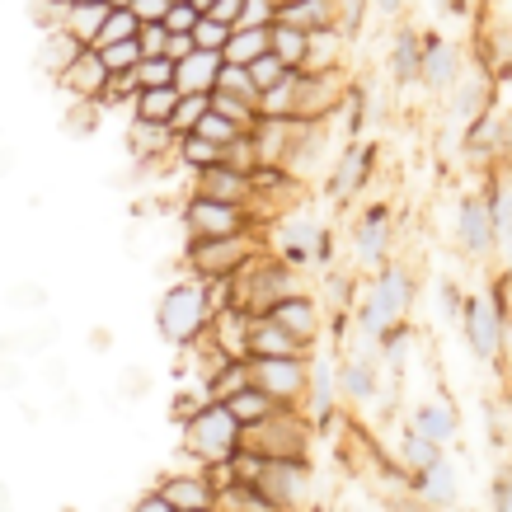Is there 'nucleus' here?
Returning <instances> with one entry per match:
<instances>
[{
	"label": "nucleus",
	"instance_id": "1",
	"mask_svg": "<svg viewBox=\"0 0 512 512\" xmlns=\"http://www.w3.org/2000/svg\"><path fill=\"white\" fill-rule=\"evenodd\" d=\"M212 301H207V282L202 278H184L174 282L170 292L160 296V311H156V325H160V339H170L174 348L202 339L212 329Z\"/></svg>",
	"mask_w": 512,
	"mask_h": 512
},
{
	"label": "nucleus",
	"instance_id": "2",
	"mask_svg": "<svg viewBox=\"0 0 512 512\" xmlns=\"http://www.w3.org/2000/svg\"><path fill=\"white\" fill-rule=\"evenodd\" d=\"M240 447L259 451V456H268V461H296V456L311 451V419H306L296 404H282V409H273L268 419L245 423Z\"/></svg>",
	"mask_w": 512,
	"mask_h": 512
},
{
	"label": "nucleus",
	"instance_id": "3",
	"mask_svg": "<svg viewBox=\"0 0 512 512\" xmlns=\"http://www.w3.org/2000/svg\"><path fill=\"white\" fill-rule=\"evenodd\" d=\"M240 433H245V423L235 419L231 404L212 400L184 423V451H193L202 466H217V461H231L240 451Z\"/></svg>",
	"mask_w": 512,
	"mask_h": 512
},
{
	"label": "nucleus",
	"instance_id": "4",
	"mask_svg": "<svg viewBox=\"0 0 512 512\" xmlns=\"http://www.w3.org/2000/svg\"><path fill=\"white\" fill-rule=\"evenodd\" d=\"M259 235L254 231H235V235H207L188 245V273L193 278H231L259 254Z\"/></svg>",
	"mask_w": 512,
	"mask_h": 512
},
{
	"label": "nucleus",
	"instance_id": "5",
	"mask_svg": "<svg viewBox=\"0 0 512 512\" xmlns=\"http://www.w3.org/2000/svg\"><path fill=\"white\" fill-rule=\"evenodd\" d=\"M184 231L193 240H207V235H235V231H254V217H249V207L240 202H221V198H193L184 202Z\"/></svg>",
	"mask_w": 512,
	"mask_h": 512
},
{
	"label": "nucleus",
	"instance_id": "6",
	"mask_svg": "<svg viewBox=\"0 0 512 512\" xmlns=\"http://www.w3.org/2000/svg\"><path fill=\"white\" fill-rule=\"evenodd\" d=\"M254 386L268 390L278 404H306L311 386V362L306 357H254Z\"/></svg>",
	"mask_w": 512,
	"mask_h": 512
},
{
	"label": "nucleus",
	"instance_id": "7",
	"mask_svg": "<svg viewBox=\"0 0 512 512\" xmlns=\"http://www.w3.org/2000/svg\"><path fill=\"white\" fill-rule=\"evenodd\" d=\"M343 104V76L334 71H296V118L325 123L329 113Z\"/></svg>",
	"mask_w": 512,
	"mask_h": 512
},
{
	"label": "nucleus",
	"instance_id": "8",
	"mask_svg": "<svg viewBox=\"0 0 512 512\" xmlns=\"http://www.w3.org/2000/svg\"><path fill=\"white\" fill-rule=\"evenodd\" d=\"M254 484L268 498V508H296L306 498V489H311V466H306V456H296V461H264Z\"/></svg>",
	"mask_w": 512,
	"mask_h": 512
},
{
	"label": "nucleus",
	"instance_id": "9",
	"mask_svg": "<svg viewBox=\"0 0 512 512\" xmlns=\"http://www.w3.org/2000/svg\"><path fill=\"white\" fill-rule=\"evenodd\" d=\"M404 306H409V282H404V273H395V268H390L386 278L376 282L367 311H362V329H367V334H390V329L400 325Z\"/></svg>",
	"mask_w": 512,
	"mask_h": 512
},
{
	"label": "nucleus",
	"instance_id": "10",
	"mask_svg": "<svg viewBox=\"0 0 512 512\" xmlns=\"http://www.w3.org/2000/svg\"><path fill=\"white\" fill-rule=\"evenodd\" d=\"M113 71L104 66V52L99 47H85L76 62L62 71V90L76 99V104H99V94L109 90Z\"/></svg>",
	"mask_w": 512,
	"mask_h": 512
},
{
	"label": "nucleus",
	"instance_id": "11",
	"mask_svg": "<svg viewBox=\"0 0 512 512\" xmlns=\"http://www.w3.org/2000/svg\"><path fill=\"white\" fill-rule=\"evenodd\" d=\"M249 188H254V174L235 170V165H207V170H193V193L202 198H221V202H240L249 207Z\"/></svg>",
	"mask_w": 512,
	"mask_h": 512
},
{
	"label": "nucleus",
	"instance_id": "12",
	"mask_svg": "<svg viewBox=\"0 0 512 512\" xmlns=\"http://www.w3.org/2000/svg\"><path fill=\"white\" fill-rule=\"evenodd\" d=\"M306 118H259L254 123V141H259V170L264 165H287L296 137H301Z\"/></svg>",
	"mask_w": 512,
	"mask_h": 512
},
{
	"label": "nucleus",
	"instance_id": "13",
	"mask_svg": "<svg viewBox=\"0 0 512 512\" xmlns=\"http://www.w3.org/2000/svg\"><path fill=\"white\" fill-rule=\"evenodd\" d=\"M127 151L132 160L151 165V160H165L170 151H179V132L170 123H151V118H132L127 127Z\"/></svg>",
	"mask_w": 512,
	"mask_h": 512
},
{
	"label": "nucleus",
	"instance_id": "14",
	"mask_svg": "<svg viewBox=\"0 0 512 512\" xmlns=\"http://www.w3.org/2000/svg\"><path fill=\"white\" fill-rule=\"evenodd\" d=\"M221 66H226L221 52H212V47H193L184 62L174 66V85H179L184 94H212L217 90Z\"/></svg>",
	"mask_w": 512,
	"mask_h": 512
},
{
	"label": "nucleus",
	"instance_id": "15",
	"mask_svg": "<svg viewBox=\"0 0 512 512\" xmlns=\"http://www.w3.org/2000/svg\"><path fill=\"white\" fill-rule=\"evenodd\" d=\"M160 489L170 494L174 512L184 508H217V484L207 480V470H174L160 480Z\"/></svg>",
	"mask_w": 512,
	"mask_h": 512
},
{
	"label": "nucleus",
	"instance_id": "16",
	"mask_svg": "<svg viewBox=\"0 0 512 512\" xmlns=\"http://www.w3.org/2000/svg\"><path fill=\"white\" fill-rule=\"evenodd\" d=\"M306 343L296 339L292 329H282L273 315H254V329H249V357H301Z\"/></svg>",
	"mask_w": 512,
	"mask_h": 512
},
{
	"label": "nucleus",
	"instance_id": "17",
	"mask_svg": "<svg viewBox=\"0 0 512 512\" xmlns=\"http://www.w3.org/2000/svg\"><path fill=\"white\" fill-rule=\"evenodd\" d=\"M249 329H254V311H245V306H226V311L212 315V339H217L221 353L231 357H249Z\"/></svg>",
	"mask_w": 512,
	"mask_h": 512
},
{
	"label": "nucleus",
	"instance_id": "18",
	"mask_svg": "<svg viewBox=\"0 0 512 512\" xmlns=\"http://www.w3.org/2000/svg\"><path fill=\"white\" fill-rule=\"evenodd\" d=\"M268 315H273L282 329H292V334L306 343V348H311L315 334H320V306H315L306 292H301V296H287V301H278V306H273Z\"/></svg>",
	"mask_w": 512,
	"mask_h": 512
},
{
	"label": "nucleus",
	"instance_id": "19",
	"mask_svg": "<svg viewBox=\"0 0 512 512\" xmlns=\"http://www.w3.org/2000/svg\"><path fill=\"white\" fill-rule=\"evenodd\" d=\"M80 52H85V43H80L71 29H62V24H57V29H47V38L38 43V66H43L52 80H62V71L76 62Z\"/></svg>",
	"mask_w": 512,
	"mask_h": 512
},
{
	"label": "nucleus",
	"instance_id": "20",
	"mask_svg": "<svg viewBox=\"0 0 512 512\" xmlns=\"http://www.w3.org/2000/svg\"><path fill=\"white\" fill-rule=\"evenodd\" d=\"M113 15V5L109 0H85V5H71L62 19V29H71L85 47L99 43V33H104V19Z\"/></svg>",
	"mask_w": 512,
	"mask_h": 512
},
{
	"label": "nucleus",
	"instance_id": "21",
	"mask_svg": "<svg viewBox=\"0 0 512 512\" xmlns=\"http://www.w3.org/2000/svg\"><path fill=\"white\" fill-rule=\"evenodd\" d=\"M179 99H184V90H179V85H146V90H137V99H132V118L170 123L174 109H179Z\"/></svg>",
	"mask_w": 512,
	"mask_h": 512
},
{
	"label": "nucleus",
	"instance_id": "22",
	"mask_svg": "<svg viewBox=\"0 0 512 512\" xmlns=\"http://www.w3.org/2000/svg\"><path fill=\"white\" fill-rule=\"evenodd\" d=\"M343 52V29L329 24V29H311V43H306V57L296 71H334Z\"/></svg>",
	"mask_w": 512,
	"mask_h": 512
},
{
	"label": "nucleus",
	"instance_id": "23",
	"mask_svg": "<svg viewBox=\"0 0 512 512\" xmlns=\"http://www.w3.org/2000/svg\"><path fill=\"white\" fill-rule=\"evenodd\" d=\"M334 362L329 357H320V362H311V386H306V414H311V423H325L329 409H334Z\"/></svg>",
	"mask_w": 512,
	"mask_h": 512
},
{
	"label": "nucleus",
	"instance_id": "24",
	"mask_svg": "<svg viewBox=\"0 0 512 512\" xmlns=\"http://www.w3.org/2000/svg\"><path fill=\"white\" fill-rule=\"evenodd\" d=\"M282 24H296V29H329V24H339V15H334V0H287L278 10Z\"/></svg>",
	"mask_w": 512,
	"mask_h": 512
},
{
	"label": "nucleus",
	"instance_id": "25",
	"mask_svg": "<svg viewBox=\"0 0 512 512\" xmlns=\"http://www.w3.org/2000/svg\"><path fill=\"white\" fill-rule=\"evenodd\" d=\"M466 329H470V339H475V348H480L484 357L498 353V306L489 301V296H480V301L470 306Z\"/></svg>",
	"mask_w": 512,
	"mask_h": 512
},
{
	"label": "nucleus",
	"instance_id": "26",
	"mask_svg": "<svg viewBox=\"0 0 512 512\" xmlns=\"http://www.w3.org/2000/svg\"><path fill=\"white\" fill-rule=\"evenodd\" d=\"M264 52H273V29H235L221 57H226V62H240V66H254Z\"/></svg>",
	"mask_w": 512,
	"mask_h": 512
},
{
	"label": "nucleus",
	"instance_id": "27",
	"mask_svg": "<svg viewBox=\"0 0 512 512\" xmlns=\"http://www.w3.org/2000/svg\"><path fill=\"white\" fill-rule=\"evenodd\" d=\"M278 245H282V254H320V245H325V235L315 231L306 217H287L278 226Z\"/></svg>",
	"mask_w": 512,
	"mask_h": 512
},
{
	"label": "nucleus",
	"instance_id": "28",
	"mask_svg": "<svg viewBox=\"0 0 512 512\" xmlns=\"http://www.w3.org/2000/svg\"><path fill=\"white\" fill-rule=\"evenodd\" d=\"M245 386H254V357H231V362L212 376L207 390H212V400H231L235 390H245Z\"/></svg>",
	"mask_w": 512,
	"mask_h": 512
},
{
	"label": "nucleus",
	"instance_id": "29",
	"mask_svg": "<svg viewBox=\"0 0 512 512\" xmlns=\"http://www.w3.org/2000/svg\"><path fill=\"white\" fill-rule=\"evenodd\" d=\"M259 118H296V71L259 94Z\"/></svg>",
	"mask_w": 512,
	"mask_h": 512
},
{
	"label": "nucleus",
	"instance_id": "30",
	"mask_svg": "<svg viewBox=\"0 0 512 512\" xmlns=\"http://www.w3.org/2000/svg\"><path fill=\"white\" fill-rule=\"evenodd\" d=\"M179 160H184V170H207V165H221V160H226V146L198 137V132H184V137H179Z\"/></svg>",
	"mask_w": 512,
	"mask_h": 512
},
{
	"label": "nucleus",
	"instance_id": "31",
	"mask_svg": "<svg viewBox=\"0 0 512 512\" xmlns=\"http://www.w3.org/2000/svg\"><path fill=\"white\" fill-rule=\"evenodd\" d=\"M235 409V419L240 423H259V419H268V414H273V409H282L278 400H273V395H268V390H259V386H245V390H235L231 400H226Z\"/></svg>",
	"mask_w": 512,
	"mask_h": 512
},
{
	"label": "nucleus",
	"instance_id": "32",
	"mask_svg": "<svg viewBox=\"0 0 512 512\" xmlns=\"http://www.w3.org/2000/svg\"><path fill=\"white\" fill-rule=\"evenodd\" d=\"M306 43H311V33H306V29H296V24H282V19L273 24V52H278V57L292 66V71L301 66V57H306Z\"/></svg>",
	"mask_w": 512,
	"mask_h": 512
},
{
	"label": "nucleus",
	"instance_id": "33",
	"mask_svg": "<svg viewBox=\"0 0 512 512\" xmlns=\"http://www.w3.org/2000/svg\"><path fill=\"white\" fill-rule=\"evenodd\" d=\"M367 160H372V156H367L362 146H353V151L339 160V174H334V198H348V193H357V184L367 179Z\"/></svg>",
	"mask_w": 512,
	"mask_h": 512
},
{
	"label": "nucleus",
	"instance_id": "34",
	"mask_svg": "<svg viewBox=\"0 0 512 512\" xmlns=\"http://www.w3.org/2000/svg\"><path fill=\"white\" fill-rule=\"evenodd\" d=\"M217 90H231V94H240V99H249V104H259V94H264L259 85H254V76H249V66H240V62L221 66Z\"/></svg>",
	"mask_w": 512,
	"mask_h": 512
},
{
	"label": "nucleus",
	"instance_id": "35",
	"mask_svg": "<svg viewBox=\"0 0 512 512\" xmlns=\"http://www.w3.org/2000/svg\"><path fill=\"white\" fill-rule=\"evenodd\" d=\"M99 52H104V66H109L113 76H123V71H137V62L146 57L137 38H123V43H104Z\"/></svg>",
	"mask_w": 512,
	"mask_h": 512
},
{
	"label": "nucleus",
	"instance_id": "36",
	"mask_svg": "<svg viewBox=\"0 0 512 512\" xmlns=\"http://www.w3.org/2000/svg\"><path fill=\"white\" fill-rule=\"evenodd\" d=\"M193 132H198V137H207V141H217V146H231V141L240 137V132H245V127L235 123V118H226V113L207 109V113H202V123L193 127Z\"/></svg>",
	"mask_w": 512,
	"mask_h": 512
},
{
	"label": "nucleus",
	"instance_id": "37",
	"mask_svg": "<svg viewBox=\"0 0 512 512\" xmlns=\"http://www.w3.org/2000/svg\"><path fill=\"white\" fill-rule=\"evenodd\" d=\"M419 433L433 437V442H447V437L456 433V419H451L447 404H423L419 409Z\"/></svg>",
	"mask_w": 512,
	"mask_h": 512
},
{
	"label": "nucleus",
	"instance_id": "38",
	"mask_svg": "<svg viewBox=\"0 0 512 512\" xmlns=\"http://www.w3.org/2000/svg\"><path fill=\"white\" fill-rule=\"evenodd\" d=\"M212 109V94H184L179 99V109H174V118H170V127L184 137V132H193V127L202 123V113Z\"/></svg>",
	"mask_w": 512,
	"mask_h": 512
},
{
	"label": "nucleus",
	"instance_id": "39",
	"mask_svg": "<svg viewBox=\"0 0 512 512\" xmlns=\"http://www.w3.org/2000/svg\"><path fill=\"white\" fill-rule=\"evenodd\" d=\"M137 33H141V19H137V10L127 5V10H113V15L104 19V33H99V43H94V47L123 43V38H137Z\"/></svg>",
	"mask_w": 512,
	"mask_h": 512
},
{
	"label": "nucleus",
	"instance_id": "40",
	"mask_svg": "<svg viewBox=\"0 0 512 512\" xmlns=\"http://www.w3.org/2000/svg\"><path fill=\"white\" fill-rule=\"evenodd\" d=\"M339 390L348 395V400H367V395H372V372H367L362 357H353V362L339 372Z\"/></svg>",
	"mask_w": 512,
	"mask_h": 512
},
{
	"label": "nucleus",
	"instance_id": "41",
	"mask_svg": "<svg viewBox=\"0 0 512 512\" xmlns=\"http://www.w3.org/2000/svg\"><path fill=\"white\" fill-rule=\"evenodd\" d=\"M278 10H282V0H245L235 29H273V24H278Z\"/></svg>",
	"mask_w": 512,
	"mask_h": 512
},
{
	"label": "nucleus",
	"instance_id": "42",
	"mask_svg": "<svg viewBox=\"0 0 512 512\" xmlns=\"http://www.w3.org/2000/svg\"><path fill=\"white\" fill-rule=\"evenodd\" d=\"M231 24L217 15H202L198 29H193V38H198V47H212V52H226V43H231Z\"/></svg>",
	"mask_w": 512,
	"mask_h": 512
},
{
	"label": "nucleus",
	"instance_id": "43",
	"mask_svg": "<svg viewBox=\"0 0 512 512\" xmlns=\"http://www.w3.org/2000/svg\"><path fill=\"white\" fill-rule=\"evenodd\" d=\"M226 165H235V170H245V174L259 170V141H254V132H240L226 146Z\"/></svg>",
	"mask_w": 512,
	"mask_h": 512
},
{
	"label": "nucleus",
	"instance_id": "44",
	"mask_svg": "<svg viewBox=\"0 0 512 512\" xmlns=\"http://www.w3.org/2000/svg\"><path fill=\"white\" fill-rule=\"evenodd\" d=\"M174 57H141L137 62V85L146 90V85H174Z\"/></svg>",
	"mask_w": 512,
	"mask_h": 512
},
{
	"label": "nucleus",
	"instance_id": "45",
	"mask_svg": "<svg viewBox=\"0 0 512 512\" xmlns=\"http://www.w3.org/2000/svg\"><path fill=\"white\" fill-rule=\"evenodd\" d=\"M287 71H292V66L282 62L278 52H264V57H259V62L249 66V76H254V85H259V90H268V85H278V80L287 76Z\"/></svg>",
	"mask_w": 512,
	"mask_h": 512
},
{
	"label": "nucleus",
	"instance_id": "46",
	"mask_svg": "<svg viewBox=\"0 0 512 512\" xmlns=\"http://www.w3.org/2000/svg\"><path fill=\"white\" fill-rule=\"evenodd\" d=\"M207 404H212V390H207V386H198V390L184 386V390H179V400H174V419L188 423L198 409H207Z\"/></svg>",
	"mask_w": 512,
	"mask_h": 512
},
{
	"label": "nucleus",
	"instance_id": "47",
	"mask_svg": "<svg viewBox=\"0 0 512 512\" xmlns=\"http://www.w3.org/2000/svg\"><path fill=\"white\" fill-rule=\"evenodd\" d=\"M198 19H202V10L193 5V0H174L170 15H165V29L170 33H193L198 29Z\"/></svg>",
	"mask_w": 512,
	"mask_h": 512
},
{
	"label": "nucleus",
	"instance_id": "48",
	"mask_svg": "<svg viewBox=\"0 0 512 512\" xmlns=\"http://www.w3.org/2000/svg\"><path fill=\"white\" fill-rule=\"evenodd\" d=\"M489 212L484 207H466V249H484L489 245Z\"/></svg>",
	"mask_w": 512,
	"mask_h": 512
},
{
	"label": "nucleus",
	"instance_id": "49",
	"mask_svg": "<svg viewBox=\"0 0 512 512\" xmlns=\"http://www.w3.org/2000/svg\"><path fill=\"white\" fill-rule=\"evenodd\" d=\"M137 43H141L146 57H165V47H170V29H165V19H160V24H141Z\"/></svg>",
	"mask_w": 512,
	"mask_h": 512
},
{
	"label": "nucleus",
	"instance_id": "50",
	"mask_svg": "<svg viewBox=\"0 0 512 512\" xmlns=\"http://www.w3.org/2000/svg\"><path fill=\"white\" fill-rule=\"evenodd\" d=\"M423 71H428V80H451V71H456V57H451V47H433V57H423Z\"/></svg>",
	"mask_w": 512,
	"mask_h": 512
},
{
	"label": "nucleus",
	"instance_id": "51",
	"mask_svg": "<svg viewBox=\"0 0 512 512\" xmlns=\"http://www.w3.org/2000/svg\"><path fill=\"white\" fill-rule=\"evenodd\" d=\"M381 235H386V217L376 212V217L367 221V231H362V259H376V254H381Z\"/></svg>",
	"mask_w": 512,
	"mask_h": 512
},
{
	"label": "nucleus",
	"instance_id": "52",
	"mask_svg": "<svg viewBox=\"0 0 512 512\" xmlns=\"http://www.w3.org/2000/svg\"><path fill=\"white\" fill-rule=\"evenodd\" d=\"M423 66V57H419V47H414V38H404L400 43V52H395V71H400L404 80L414 76V71H419Z\"/></svg>",
	"mask_w": 512,
	"mask_h": 512
},
{
	"label": "nucleus",
	"instance_id": "53",
	"mask_svg": "<svg viewBox=\"0 0 512 512\" xmlns=\"http://www.w3.org/2000/svg\"><path fill=\"white\" fill-rule=\"evenodd\" d=\"M170 5L174 0H132V10H137L141 24H160V19L170 15Z\"/></svg>",
	"mask_w": 512,
	"mask_h": 512
},
{
	"label": "nucleus",
	"instance_id": "54",
	"mask_svg": "<svg viewBox=\"0 0 512 512\" xmlns=\"http://www.w3.org/2000/svg\"><path fill=\"white\" fill-rule=\"evenodd\" d=\"M198 47V38L193 33H170V47H165V57H174V62H184L188 52Z\"/></svg>",
	"mask_w": 512,
	"mask_h": 512
},
{
	"label": "nucleus",
	"instance_id": "55",
	"mask_svg": "<svg viewBox=\"0 0 512 512\" xmlns=\"http://www.w3.org/2000/svg\"><path fill=\"white\" fill-rule=\"evenodd\" d=\"M141 512H174V503H170V494H165V489H151V494H141V503H137Z\"/></svg>",
	"mask_w": 512,
	"mask_h": 512
},
{
	"label": "nucleus",
	"instance_id": "56",
	"mask_svg": "<svg viewBox=\"0 0 512 512\" xmlns=\"http://www.w3.org/2000/svg\"><path fill=\"white\" fill-rule=\"evenodd\" d=\"M240 10H245V0H217V5H212V10H207V15H217V19H226V24H240Z\"/></svg>",
	"mask_w": 512,
	"mask_h": 512
},
{
	"label": "nucleus",
	"instance_id": "57",
	"mask_svg": "<svg viewBox=\"0 0 512 512\" xmlns=\"http://www.w3.org/2000/svg\"><path fill=\"white\" fill-rule=\"evenodd\" d=\"M193 5H198L202 15H207V10H212V5H217V0H193Z\"/></svg>",
	"mask_w": 512,
	"mask_h": 512
},
{
	"label": "nucleus",
	"instance_id": "58",
	"mask_svg": "<svg viewBox=\"0 0 512 512\" xmlns=\"http://www.w3.org/2000/svg\"><path fill=\"white\" fill-rule=\"evenodd\" d=\"M109 5H113V10H127V5H132V0H109Z\"/></svg>",
	"mask_w": 512,
	"mask_h": 512
},
{
	"label": "nucleus",
	"instance_id": "59",
	"mask_svg": "<svg viewBox=\"0 0 512 512\" xmlns=\"http://www.w3.org/2000/svg\"><path fill=\"white\" fill-rule=\"evenodd\" d=\"M282 5H287V0H282Z\"/></svg>",
	"mask_w": 512,
	"mask_h": 512
}]
</instances>
